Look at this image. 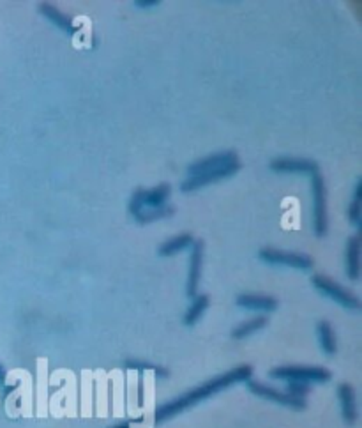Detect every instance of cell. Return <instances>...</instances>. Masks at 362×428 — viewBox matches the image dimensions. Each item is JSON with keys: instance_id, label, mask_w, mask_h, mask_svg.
<instances>
[{"instance_id": "ac0fdd59", "label": "cell", "mask_w": 362, "mask_h": 428, "mask_svg": "<svg viewBox=\"0 0 362 428\" xmlns=\"http://www.w3.org/2000/svg\"><path fill=\"white\" fill-rule=\"evenodd\" d=\"M209 303H211L209 296H205V294H196V296L191 299V304L187 306L186 313H184V317H182L184 326L186 327L196 326V322L202 319L203 313H205L207 308H209Z\"/></svg>"}, {"instance_id": "30bf717a", "label": "cell", "mask_w": 362, "mask_h": 428, "mask_svg": "<svg viewBox=\"0 0 362 428\" xmlns=\"http://www.w3.org/2000/svg\"><path fill=\"white\" fill-rule=\"evenodd\" d=\"M189 269H187V281H186V294L189 299L198 294V283L200 277H202V265H203V252H205V245L203 241H195L189 248Z\"/></svg>"}, {"instance_id": "d4e9b609", "label": "cell", "mask_w": 362, "mask_h": 428, "mask_svg": "<svg viewBox=\"0 0 362 428\" xmlns=\"http://www.w3.org/2000/svg\"><path fill=\"white\" fill-rule=\"evenodd\" d=\"M135 6H138V8H148V6H157V2H135Z\"/></svg>"}, {"instance_id": "3957f363", "label": "cell", "mask_w": 362, "mask_h": 428, "mask_svg": "<svg viewBox=\"0 0 362 428\" xmlns=\"http://www.w3.org/2000/svg\"><path fill=\"white\" fill-rule=\"evenodd\" d=\"M269 377L273 381L283 382H304V384H327L332 381L331 370L323 366L306 365H284L274 366L269 370Z\"/></svg>"}, {"instance_id": "4fadbf2b", "label": "cell", "mask_w": 362, "mask_h": 428, "mask_svg": "<svg viewBox=\"0 0 362 428\" xmlns=\"http://www.w3.org/2000/svg\"><path fill=\"white\" fill-rule=\"evenodd\" d=\"M235 304L242 310L258 311L261 315L265 313H273L279 306V301L273 296H265V294H239L235 297Z\"/></svg>"}, {"instance_id": "cb8c5ba5", "label": "cell", "mask_w": 362, "mask_h": 428, "mask_svg": "<svg viewBox=\"0 0 362 428\" xmlns=\"http://www.w3.org/2000/svg\"><path fill=\"white\" fill-rule=\"evenodd\" d=\"M110 428H131V421H119V423H115Z\"/></svg>"}, {"instance_id": "44dd1931", "label": "cell", "mask_w": 362, "mask_h": 428, "mask_svg": "<svg viewBox=\"0 0 362 428\" xmlns=\"http://www.w3.org/2000/svg\"><path fill=\"white\" fill-rule=\"evenodd\" d=\"M124 368L126 370H137V372H154V375H156L157 379L170 377V372H168V368H164V366L152 365V363H147V361H140V359H126Z\"/></svg>"}, {"instance_id": "5bb4252c", "label": "cell", "mask_w": 362, "mask_h": 428, "mask_svg": "<svg viewBox=\"0 0 362 428\" xmlns=\"http://www.w3.org/2000/svg\"><path fill=\"white\" fill-rule=\"evenodd\" d=\"M345 272L347 278L352 281H357L361 277V239L357 236H352L347 241L345 248Z\"/></svg>"}, {"instance_id": "8fae6325", "label": "cell", "mask_w": 362, "mask_h": 428, "mask_svg": "<svg viewBox=\"0 0 362 428\" xmlns=\"http://www.w3.org/2000/svg\"><path fill=\"white\" fill-rule=\"evenodd\" d=\"M239 161V156L235 154L234 151H223V152H216L212 156H207L203 160L195 161L187 167V177H193V175H200L205 174V172H212L218 170V168L226 167V165L235 163Z\"/></svg>"}, {"instance_id": "7c38bea8", "label": "cell", "mask_w": 362, "mask_h": 428, "mask_svg": "<svg viewBox=\"0 0 362 428\" xmlns=\"http://www.w3.org/2000/svg\"><path fill=\"white\" fill-rule=\"evenodd\" d=\"M336 395H338L339 407H341L343 421H345V425H348V427H354L359 418L357 398H355L354 388H352L348 382H341V384H338Z\"/></svg>"}, {"instance_id": "9c48e42d", "label": "cell", "mask_w": 362, "mask_h": 428, "mask_svg": "<svg viewBox=\"0 0 362 428\" xmlns=\"http://www.w3.org/2000/svg\"><path fill=\"white\" fill-rule=\"evenodd\" d=\"M270 172L274 174H300L309 175L320 172L318 163L315 160H306V158H290V156H283V158H274L269 163Z\"/></svg>"}, {"instance_id": "2e32d148", "label": "cell", "mask_w": 362, "mask_h": 428, "mask_svg": "<svg viewBox=\"0 0 362 428\" xmlns=\"http://www.w3.org/2000/svg\"><path fill=\"white\" fill-rule=\"evenodd\" d=\"M316 340H318L320 350H322L327 358H332V356L338 352V340H336L334 327H332V324L329 322V320H320V322H316Z\"/></svg>"}, {"instance_id": "ba28073f", "label": "cell", "mask_w": 362, "mask_h": 428, "mask_svg": "<svg viewBox=\"0 0 362 428\" xmlns=\"http://www.w3.org/2000/svg\"><path fill=\"white\" fill-rule=\"evenodd\" d=\"M239 168H241V163L235 161V163L226 165V167L218 168V170L205 172V174L193 175V177H186V179L180 183V191H182V193H191V191L200 190V188H205V186H209V184L225 181V179H228V177H232V175L237 174Z\"/></svg>"}, {"instance_id": "e0dca14e", "label": "cell", "mask_w": 362, "mask_h": 428, "mask_svg": "<svg viewBox=\"0 0 362 428\" xmlns=\"http://www.w3.org/2000/svg\"><path fill=\"white\" fill-rule=\"evenodd\" d=\"M196 239L193 238L189 232H184L180 236H175V238L168 239L164 241L163 245L157 248V255L160 257H171V255H177V253L184 252V249H189L193 246Z\"/></svg>"}, {"instance_id": "ffe728a7", "label": "cell", "mask_w": 362, "mask_h": 428, "mask_svg": "<svg viewBox=\"0 0 362 428\" xmlns=\"http://www.w3.org/2000/svg\"><path fill=\"white\" fill-rule=\"evenodd\" d=\"M362 183L357 181L354 188V197H352L350 204H348V220L357 230H361L362 225Z\"/></svg>"}, {"instance_id": "7a4b0ae2", "label": "cell", "mask_w": 362, "mask_h": 428, "mask_svg": "<svg viewBox=\"0 0 362 428\" xmlns=\"http://www.w3.org/2000/svg\"><path fill=\"white\" fill-rule=\"evenodd\" d=\"M170 195L171 186L168 183L160 184L152 190H137L129 200V214L138 223H150L168 218L173 214V207L168 204Z\"/></svg>"}, {"instance_id": "5b68a950", "label": "cell", "mask_w": 362, "mask_h": 428, "mask_svg": "<svg viewBox=\"0 0 362 428\" xmlns=\"http://www.w3.org/2000/svg\"><path fill=\"white\" fill-rule=\"evenodd\" d=\"M258 261L264 262V264L269 265H283V268H292L297 271L308 272L311 271L315 262L309 255H304V253L297 252H284V249H276V248H261L258 252Z\"/></svg>"}, {"instance_id": "52a82bcc", "label": "cell", "mask_w": 362, "mask_h": 428, "mask_svg": "<svg viewBox=\"0 0 362 428\" xmlns=\"http://www.w3.org/2000/svg\"><path fill=\"white\" fill-rule=\"evenodd\" d=\"M244 384H245V389H248L251 395L261 398V400L273 402V404L281 405V407L292 409V411H306V409H308V402L304 400V398H295V397H292V395L284 393V391H279V389L273 388V386L264 384V382H258V381H253V379H250V381L244 382Z\"/></svg>"}, {"instance_id": "6da1fadb", "label": "cell", "mask_w": 362, "mask_h": 428, "mask_svg": "<svg viewBox=\"0 0 362 428\" xmlns=\"http://www.w3.org/2000/svg\"><path fill=\"white\" fill-rule=\"evenodd\" d=\"M251 377H253V366L251 365H239L235 366V368L225 372V374L216 375V377L209 379V381L202 382V384L196 386V388L182 393L180 397L157 405L156 411H154V423H166L168 420L179 416V414H182L187 409L198 405L200 402L214 397V395L221 393V391H225V389L232 388V386L235 384H244V382L250 381Z\"/></svg>"}, {"instance_id": "d6986e66", "label": "cell", "mask_w": 362, "mask_h": 428, "mask_svg": "<svg viewBox=\"0 0 362 428\" xmlns=\"http://www.w3.org/2000/svg\"><path fill=\"white\" fill-rule=\"evenodd\" d=\"M265 326H267V317L265 315L251 317V319L244 320V322H241L239 326H235L230 335L234 340H245L250 338L251 335H255V333H258V331L264 329Z\"/></svg>"}, {"instance_id": "7402d4cb", "label": "cell", "mask_w": 362, "mask_h": 428, "mask_svg": "<svg viewBox=\"0 0 362 428\" xmlns=\"http://www.w3.org/2000/svg\"><path fill=\"white\" fill-rule=\"evenodd\" d=\"M309 389H311V386L304 384V382H286V386H284V393L306 400V395L309 393Z\"/></svg>"}, {"instance_id": "603a6c76", "label": "cell", "mask_w": 362, "mask_h": 428, "mask_svg": "<svg viewBox=\"0 0 362 428\" xmlns=\"http://www.w3.org/2000/svg\"><path fill=\"white\" fill-rule=\"evenodd\" d=\"M6 381H8V372H6L4 365L0 363V386H2V388L6 386Z\"/></svg>"}, {"instance_id": "277c9868", "label": "cell", "mask_w": 362, "mask_h": 428, "mask_svg": "<svg viewBox=\"0 0 362 428\" xmlns=\"http://www.w3.org/2000/svg\"><path fill=\"white\" fill-rule=\"evenodd\" d=\"M311 285L315 287V290L318 294H322L323 297H327L332 303L339 304L341 308L348 311H359L361 310V299H359L355 294H352L350 290H347L345 287H341L339 283H336L331 278L323 277V274H313L311 277Z\"/></svg>"}, {"instance_id": "9a60e30c", "label": "cell", "mask_w": 362, "mask_h": 428, "mask_svg": "<svg viewBox=\"0 0 362 428\" xmlns=\"http://www.w3.org/2000/svg\"><path fill=\"white\" fill-rule=\"evenodd\" d=\"M40 13L44 16V18L48 19V22H50L51 25H55V27L59 28V31L66 32L67 35H74L76 32L80 31L78 25H74L73 19H71L69 16H66L62 11H59L57 8H53V6L41 4Z\"/></svg>"}, {"instance_id": "8992f818", "label": "cell", "mask_w": 362, "mask_h": 428, "mask_svg": "<svg viewBox=\"0 0 362 428\" xmlns=\"http://www.w3.org/2000/svg\"><path fill=\"white\" fill-rule=\"evenodd\" d=\"M311 190H313V232L316 238H323L327 233V190L325 181L320 172L311 175Z\"/></svg>"}]
</instances>
